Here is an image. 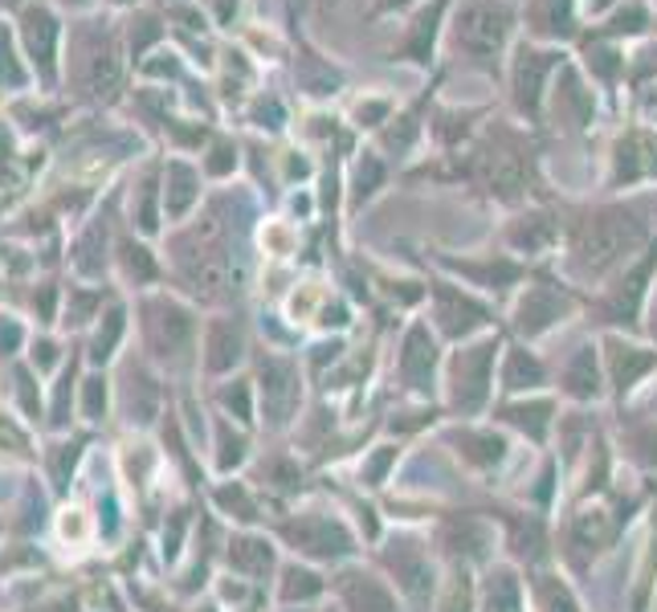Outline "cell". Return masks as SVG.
Here are the masks:
<instances>
[{"instance_id":"obj_1","label":"cell","mask_w":657,"mask_h":612,"mask_svg":"<svg viewBox=\"0 0 657 612\" xmlns=\"http://www.w3.org/2000/svg\"><path fill=\"white\" fill-rule=\"evenodd\" d=\"M649 225L633 209H597L576 216L568 229V257L580 278H604L628 262L633 249H642Z\"/></svg>"},{"instance_id":"obj_2","label":"cell","mask_w":657,"mask_h":612,"mask_svg":"<svg viewBox=\"0 0 657 612\" xmlns=\"http://www.w3.org/2000/svg\"><path fill=\"white\" fill-rule=\"evenodd\" d=\"M511 33H514L511 0H457L454 16L445 25L449 49L457 57L486 62V66L499 62V54L511 42Z\"/></svg>"},{"instance_id":"obj_3","label":"cell","mask_w":657,"mask_h":612,"mask_svg":"<svg viewBox=\"0 0 657 612\" xmlns=\"http://www.w3.org/2000/svg\"><path fill=\"white\" fill-rule=\"evenodd\" d=\"M559 66H564V54L559 49H547L539 42H519L511 57V102L514 111L523 119H539L543 107H547V94H552V82H556Z\"/></svg>"},{"instance_id":"obj_4","label":"cell","mask_w":657,"mask_h":612,"mask_svg":"<svg viewBox=\"0 0 657 612\" xmlns=\"http://www.w3.org/2000/svg\"><path fill=\"white\" fill-rule=\"evenodd\" d=\"M474 171L486 185V192L499 200H519L531 180V152L514 140L511 131H499L474 152Z\"/></svg>"},{"instance_id":"obj_5","label":"cell","mask_w":657,"mask_h":612,"mask_svg":"<svg viewBox=\"0 0 657 612\" xmlns=\"http://www.w3.org/2000/svg\"><path fill=\"white\" fill-rule=\"evenodd\" d=\"M494 352H499V343L486 340L478 343V347H466V352L454 356V364H449V397H454V409L474 413V409L486 404V397H490V376H494Z\"/></svg>"},{"instance_id":"obj_6","label":"cell","mask_w":657,"mask_h":612,"mask_svg":"<svg viewBox=\"0 0 657 612\" xmlns=\"http://www.w3.org/2000/svg\"><path fill=\"white\" fill-rule=\"evenodd\" d=\"M547 102H552V114H556V127H564V131L588 127V123H592V111H597L592 90L580 82V74L571 70V66H559Z\"/></svg>"},{"instance_id":"obj_7","label":"cell","mask_w":657,"mask_h":612,"mask_svg":"<svg viewBox=\"0 0 657 612\" xmlns=\"http://www.w3.org/2000/svg\"><path fill=\"white\" fill-rule=\"evenodd\" d=\"M286 539L319 559H339L352 552L347 527H343L339 519H327V514H307L299 523H290V527H286Z\"/></svg>"},{"instance_id":"obj_8","label":"cell","mask_w":657,"mask_h":612,"mask_svg":"<svg viewBox=\"0 0 657 612\" xmlns=\"http://www.w3.org/2000/svg\"><path fill=\"white\" fill-rule=\"evenodd\" d=\"M657 180V135L654 131H628L613 147V188Z\"/></svg>"},{"instance_id":"obj_9","label":"cell","mask_w":657,"mask_h":612,"mask_svg":"<svg viewBox=\"0 0 657 612\" xmlns=\"http://www.w3.org/2000/svg\"><path fill=\"white\" fill-rule=\"evenodd\" d=\"M445 9H449V0H433V4H421L413 21L404 25V37H400V45L392 49V54H397L400 62L428 66V62H433V45H437V37H442V29H445L442 25Z\"/></svg>"},{"instance_id":"obj_10","label":"cell","mask_w":657,"mask_h":612,"mask_svg":"<svg viewBox=\"0 0 657 612\" xmlns=\"http://www.w3.org/2000/svg\"><path fill=\"white\" fill-rule=\"evenodd\" d=\"M261 397H266V413H270L274 425H286L294 409H299V371L290 359H266L261 368Z\"/></svg>"},{"instance_id":"obj_11","label":"cell","mask_w":657,"mask_h":612,"mask_svg":"<svg viewBox=\"0 0 657 612\" xmlns=\"http://www.w3.org/2000/svg\"><path fill=\"white\" fill-rule=\"evenodd\" d=\"M433 294H437V319H442L445 335H470L474 327H482L486 319H490V311H486L482 302L454 282H437Z\"/></svg>"},{"instance_id":"obj_12","label":"cell","mask_w":657,"mask_h":612,"mask_svg":"<svg viewBox=\"0 0 657 612\" xmlns=\"http://www.w3.org/2000/svg\"><path fill=\"white\" fill-rule=\"evenodd\" d=\"M568 307H571V299L559 290V286H552V282L531 286L527 294H523V302H519V331L539 335V331H547L556 319H564Z\"/></svg>"},{"instance_id":"obj_13","label":"cell","mask_w":657,"mask_h":612,"mask_svg":"<svg viewBox=\"0 0 657 612\" xmlns=\"http://www.w3.org/2000/svg\"><path fill=\"white\" fill-rule=\"evenodd\" d=\"M604 352H609V376H613V385H616L621 397L633 392L637 380L657 368V352L633 347V343H625L621 335H609V340H604Z\"/></svg>"},{"instance_id":"obj_14","label":"cell","mask_w":657,"mask_h":612,"mask_svg":"<svg viewBox=\"0 0 657 612\" xmlns=\"http://www.w3.org/2000/svg\"><path fill=\"white\" fill-rule=\"evenodd\" d=\"M523 16L535 42H568L576 33V0H527Z\"/></svg>"},{"instance_id":"obj_15","label":"cell","mask_w":657,"mask_h":612,"mask_svg":"<svg viewBox=\"0 0 657 612\" xmlns=\"http://www.w3.org/2000/svg\"><path fill=\"white\" fill-rule=\"evenodd\" d=\"M339 592L352 612H397L392 592H388L376 576H364V571H347V576H339Z\"/></svg>"},{"instance_id":"obj_16","label":"cell","mask_w":657,"mask_h":612,"mask_svg":"<svg viewBox=\"0 0 657 612\" xmlns=\"http://www.w3.org/2000/svg\"><path fill=\"white\" fill-rule=\"evenodd\" d=\"M25 42L29 54H33V66H42L45 78H54V42H57V21L54 13L37 4V9H25Z\"/></svg>"},{"instance_id":"obj_17","label":"cell","mask_w":657,"mask_h":612,"mask_svg":"<svg viewBox=\"0 0 657 612\" xmlns=\"http://www.w3.org/2000/svg\"><path fill=\"white\" fill-rule=\"evenodd\" d=\"M559 237V225L547 213H527L514 216L511 229H506V242L519 249V254H547Z\"/></svg>"},{"instance_id":"obj_18","label":"cell","mask_w":657,"mask_h":612,"mask_svg":"<svg viewBox=\"0 0 657 612\" xmlns=\"http://www.w3.org/2000/svg\"><path fill=\"white\" fill-rule=\"evenodd\" d=\"M433 364H437V352H433V340H428L425 323H413L409 335H404V352H400V371L413 388H425V380L433 376Z\"/></svg>"},{"instance_id":"obj_19","label":"cell","mask_w":657,"mask_h":612,"mask_svg":"<svg viewBox=\"0 0 657 612\" xmlns=\"http://www.w3.org/2000/svg\"><path fill=\"white\" fill-rule=\"evenodd\" d=\"M392 568H397V580H400V588L409 592V600L425 604L428 592H433V571H428V559L421 556L416 547H400L397 556H392Z\"/></svg>"},{"instance_id":"obj_20","label":"cell","mask_w":657,"mask_h":612,"mask_svg":"<svg viewBox=\"0 0 657 612\" xmlns=\"http://www.w3.org/2000/svg\"><path fill=\"white\" fill-rule=\"evenodd\" d=\"M454 442L466 445L457 454L466 457V461H474V466H494L506 454V442H502L499 433H486V429H461V433H454Z\"/></svg>"},{"instance_id":"obj_21","label":"cell","mask_w":657,"mask_h":612,"mask_svg":"<svg viewBox=\"0 0 657 612\" xmlns=\"http://www.w3.org/2000/svg\"><path fill=\"white\" fill-rule=\"evenodd\" d=\"M613 539V523H609V514L592 507V511H580L571 519V543L576 547H584V552H600L604 543Z\"/></svg>"},{"instance_id":"obj_22","label":"cell","mask_w":657,"mask_h":612,"mask_svg":"<svg viewBox=\"0 0 657 612\" xmlns=\"http://www.w3.org/2000/svg\"><path fill=\"white\" fill-rule=\"evenodd\" d=\"M564 385H568L571 397H600V376H597V347H580L568 364V376H564Z\"/></svg>"},{"instance_id":"obj_23","label":"cell","mask_w":657,"mask_h":612,"mask_svg":"<svg viewBox=\"0 0 657 612\" xmlns=\"http://www.w3.org/2000/svg\"><path fill=\"white\" fill-rule=\"evenodd\" d=\"M482 612H523V588L514 580V571L499 568L486 585V604Z\"/></svg>"},{"instance_id":"obj_24","label":"cell","mask_w":657,"mask_h":612,"mask_svg":"<svg viewBox=\"0 0 657 612\" xmlns=\"http://www.w3.org/2000/svg\"><path fill=\"white\" fill-rule=\"evenodd\" d=\"M229 559L237 571H249V576H266L274 564V552L266 539H237L229 547Z\"/></svg>"},{"instance_id":"obj_25","label":"cell","mask_w":657,"mask_h":612,"mask_svg":"<svg viewBox=\"0 0 657 612\" xmlns=\"http://www.w3.org/2000/svg\"><path fill=\"white\" fill-rule=\"evenodd\" d=\"M209 368H229V364H237L242 359V335L229 327V323H216L209 331Z\"/></svg>"},{"instance_id":"obj_26","label":"cell","mask_w":657,"mask_h":612,"mask_svg":"<svg viewBox=\"0 0 657 612\" xmlns=\"http://www.w3.org/2000/svg\"><path fill=\"white\" fill-rule=\"evenodd\" d=\"M506 388H539L543 385V368L539 359L523 352V347H511V364H506Z\"/></svg>"},{"instance_id":"obj_27","label":"cell","mask_w":657,"mask_h":612,"mask_svg":"<svg viewBox=\"0 0 657 612\" xmlns=\"http://www.w3.org/2000/svg\"><path fill=\"white\" fill-rule=\"evenodd\" d=\"M645 278H649V257H645L637 270L628 274V282H621L613 290V311H616V319H625V311L628 314H637V299L645 294Z\"/></svg>"},{"instance_id":"obj_28","label":"cell","mask_w":657,"mask_h":612,"mask_svg":"<svg viewBox=\"0 0 657 612\" xmlns=\"http://www.w3.org/2000/svg\"><path fill=\"white\" fill-rule=\"evenodd\" d=\"M168 180H171V197H168V209L171 213H185L188 204H192V185H197V171L188 168V164H180V159H171L168 164Z\"/></svg>"},{"instance_id":"obj_29","label":"cell","mask_w":657,"mask_h":612,"mask_svg":"<svg viewBox=\"0 0 657 612\" xmlns=\"http://www.w3.org/2000/svg\"><path fill=\"white\" fill-rule=\"evenodd\" d=\"M535 600H539V612H580V604L571 600V592L559 585L556 576H539Z\"/></svg>"},{"instance_id":"obj_30","label":"cell","mask_w":657,"mask_h":612,"mask_svg":"<svg viewBox=\"0 0 657 612\" xmlns=\"http://www.w3.org/2000/svg\"><path fill=\"white\" fill-rule=\"evenodd\" d=\"M649 29V13H645L642 4H625L621 13L609 16V25H604V37H637Z\"/></svg>"},{"instance_id":"obj_31","label":"cell","mask_w":657,"mask_h":612,"mask_svg":"<svg viewBox=\"0 0 657 612\" xmlns=\"http://www.w3.org/2000/svg\"><path fill=\"white\" fill-rule=\"evenodd\" d=\"M547 413H552V404H511V409H506V421L519 429H531V437L539 442L547 421H552Z\"/></svg>"},{"instance_id":"obj_32","label":"cell","mask_w":657,"mask_h":612,"mask_svg":"<svg viewBox=\"0 0 657 612\" xmlns=\"http://www.w3.org/2000/svg\"><path fill=\"white\" fill-rule=\"evenodd\" d=\"M470 600H474V588H470V576L461 571L449 580V597H445L442 612H470Z\"/></svg>"},{"instance_id":"obj_33","label":"cell","mask_w":657,"mask_h":612,"mask_svg":"<svg viewBox=\"0 0 657 612\" xmlns=\"http://www.w3.org/2000/svg\"><path fill=\"white\" fill-rule=\"evenodd\" d=\"M392 461H397V449H392V445H380V454L368 461V470H359V478H364L368 486H380V482H385V474H388V466H392Z\"/></svg>"},{"instance_id":"obj_34","label":"cell","mask_w":657,"mask_h":612,"mask_svg":"<svg viewBox=\"0 0 657 612\" xmlns=\"http://www.w3.org/2000/svg\"><path fill=\"white\" fill-rule=\"evenodd\" d=\"M286 580H290V585H286V600H294V597H319V592H323V585H319V580H314L311 571H290V576H286Z\"/></svg>"},{"instance_id":"obj_35","label":"cell","mask_w":657,"mask_h":612,"mask_svg":"<svg viewBox=\"0 0 657 612\" xmlns=\"http://www.w3.org/2000/svg\"><path fill=\"white\" fill-rule=\"evenodd\" d=\"M380 180H385V168H380V164H376L371 156H364V164H359V176H356L359 197L368 200L371 192H376V185H380Z\"/></svg>"},{"instance_id":"obj_36","label":"cell","mask_w":657,"mask_h":612,"mask_svg":"<svg viewBox=\"0 0 657 612\" xmlns=\"http://www.w3.org/2000/svg\"><path fill=\"white\" fill-rule=\"evenodd\" d=\"M209 156H213L209 159V171H216V176H225L229 168H237V147H233L229 140H216Z\"/></svg>"},{"instance_id":"obj_37","label":"cell","mask_w":657,"mask_h":612,"mask_svg":"<svg viewBox=\"0 0 657 612\" xmlns=\"http://www.w3.org/2000/svg\"><path fill=\"white\" fill-rule=\"evenodd\" d=\"M637 445H642L645 461H654V466H657V429H645L642 437H637Z\"/></svg>"},{"instance_id":"obj_38","label":"cell","mask_w":657,"mask_h":612,"mask_svg":"<svg viewBox=\"0 0 657 612\" xmlns=\"http://www.w3.org/2000/svg\"><path fill=\"white\" fill-rule=\"evenodd\" d=\"M416 0H376V16H392V13H404V9H413Z\"/></svg>"},{"instance_id":"obj_39","label":"cell","mask_w":657,"mask_h":612,"mask_svg":"<svg viewBox=\"0 0 657 612\" xmlns=\"http://www.w3.org/2000/svg\"><path fill=\"white\" fill-rule=\"evenodd\" d=\"M654 335H657V294H654Z\"/></svg>"}]
</instances>
